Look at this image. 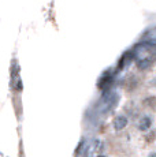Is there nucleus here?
<instances>
[{
    "instance_id": "nucleus-1",
    "label": "nucleus",
    "mask_w": 156,
    "mask_h": 157,
    "mask_svg": "<svg viewBox=\"0 0 156 157\" xmlns=\"http://www.w3.org/2000/svg\"><path fill=\"white\" fill-rule=\"evenodd\" d=\"M11 86L15 92L22 90V81H21L19 71H18V64H13V68H11Z\"/></svg>"
},
{
    "instance_id": "nucleus-2",
    "label": "nucleus",
    "mask_w": 156,
    "mask_h": 157,
    "mask_svg": "<svg viewBox=\"0 0 156 157\" xmlns=\"http://www.w3.org/2000/svg\"><path fill=\"white\" fill-rule=\"evenodd\" d=\"M127 123H129V120L125 115H118V116H115L112 124H114V128H115L116 131H121V130H123L126 126H127Z\"/></svg>"
},
{
    "instance_id": "nucleus-3",
    "label": "nucleus",
    "mask_w": 156,
    "mask_h": 157,
    "mask_svg": "<svg viewBox=\"0 0 156 157\" xmlns=\"http://www.w3.org/2000/svg\"><path fill=\"white\" fill-rule=\"evenodd\" d=\"M112 79H114L112 74H110V72H106V74H104L103 77L100 78V81H99V83H97L99 89L106 90L107 87L111 86V83H112Z\"/></svg>"
},
{
    "instance_id": "nucleus-4",
    "label": "nucleus",
    "mask_w": 156,
    "mask_h": 157,
    "mask_svg": "<svg viewBox=\"0 0 156 157\" xmlns=\"http://www.w3.org/2000/svg\"><path fill=\"white\" fill-rule=\"evenodd\" d=\"M152 126V119L149 116H142L141 119L138 120V124H137V127L141 131H148L149 128H151Z\"/></svg>"
},
{
    "instance_id": "nucleus-5",
    "label": "nucleus",
    "mask_w": 156,
    "mask_h": 157,
    "mask_svg": "<svg viewBox=\"0 0 156 157\" xmlns=\"http://www.w3.org/2000/svg\"><path fill=\"white\" fill-rule=\"evenodd\" d=\"M131 59H133V52H126V53H123V56L121 57V60H119V63H118V70H122L125 66H127L129 63H130Z\"/></svg>"
},
{
    "instance_id": "nucleus-6",
    "label": "nucleus",
    "mask_w": 156,
    "mask_h": 157,
    "mask_svg": "<svg viewBox=\"0 0 156 157\" xmlns=\"http://www.w3.org/2000/svg\"><path fill=\"white\" fill-rule=\"evenodd\" d=\"M151 64H152V59H151V57L140 59L138 62H137V67H138L140 70H145V68H148Z\"/></svg>"
},
{
    "instance_id": "nucleus-7",
    "label": "nucleus",
    "mask_w": 156,
    "mask_h": 157,
    "mask_svg": "<svg viewBox=\"0 0 156 157\" xmlns=\"http://www.w3.org/2000/svg\"><path fill=\"white\" fill-rule=\"evenodd\" d=\"M144 105H146V107H149V108H152V109H155V108H156V98L154 97V96H151V97L145 98V100H144Z\"/></svg>"
},
{
    "instance_id": "nucleus-8",
    "label": "nucleus",
    "mask_w": 156,
    "mask_h": 157,
    "mask_svg": "<svg viewBox=\"0 0 156 157\" xmlns=\"http://www.w3.org/2000/svg\"><path fill=\"white\" fill-rule=\"evenodd\" d=\"M148 157H156V153H151V155H149Z\"/></svg>"
},
{
    "instance_id": "nucleus-9",
    "label": "nucleus",
    "mask_w": 156,
    "mask_h": 157,
    "mask_svg": "<svg viewBox=\"0 0 156 157\" xmlns=\"http://www.w3.org/2000/svg\"><path fill=\"white\" fill-rule=\"evenodd\" d=\"M99 157H104V156H99Z\"/></svg>"
}]
</instances>
